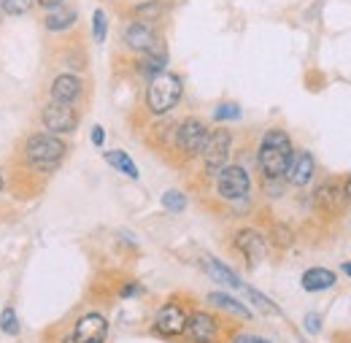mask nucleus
I'll list each match as a JSON object with an SVG mask.
<instances>
[{
    "label": "nucleus",
    "instance_id": "obj_1",
    "mask_svg": "<svg viewBox=\"0 0 351 343\" xmlns=\"http://www.w3.org/2000/svg\"><path fill=\"white\" fill-rule=\"evenodd\" d=\"M22 163L36 173H54L65 154H68V143L62 141V135H51V132H33L25 138L22 143Z\"/></svg>",
    "mask_w": 351,
    "mask_h": 343
},
{
    "label": "nucleus",
    "instance_id": "obj_2",
    "mask_svg": "<svg viewBox=\"0 0 351 343\" xmlns=\"http://www.w3.org/2000/svg\"><path fill=\"white\" fill-rule=\"evenodd\" d=\"M292 141L284 130L273 128L263 135V143H260V152H257V165L263 171L265 178H281L289 163H292Z\"/></svg>",
    "mask_w": 351,
    "mask_h": 343
},
{
    "label": "nucleus",
    "instance_id": "obj_3",
    "mask_svg": "<svg viewBox=\"0 0 351 343\" xmlns=\"http://www.w3.org/2000/svg\"><path fill=\"white\" fill-rule=\"evenodd\" d=\"M184 95V82L176 76V73H168L162 71L160 76H154L149 82V89H146V108L149 114L154 117H162V114H171L178 100Z\"/></svg>",
    "mask_w": 351,
    "mask_h": 343
},
{
    "label": "nucleus",
    "instance_id": "obj_4",
    "mask_svg": "<svg viewBox=\"0 0 351 343\" xmlns=\"http://www.w3.org/2000/svg\"><path fill=\"white\" fill-rule=\"evenodd\" d=\"M230 152H232V135H230L227 130H208L206 146H203V152H200L206 173H208V176H217V173L227 165Z\"/></svg>",
    "mask_w": 351,
    "mask_h": 343
},
{
    "label": "nucleus",
    "instance_id": "obj_5",
    "mask_svg": "<svg viewBox=\"0 0 351 343\" xmlns=\"http://www.w3.org/2000/svg\"><path fill=\"white\" fill-rule=\"evenodd\" d=\"M206 138H208V128L206 122H200L197 117H189L184 119L178 128H176V149L181 157L192 160V157H200L203 146H206Z\"/></svg>",
    "mask_w": 351,
    "mask_h": 343
},
{
    "label": "nucleus",
    "instance_id": "obj_6",
    "mask_svg": "<svg viewBox=\"0 0 351 343\" xmlns=\"http://www.w3.org/2000/svg\"><path fill=\"white\" fill-rule=\"evenodd\" d=\"M217 192L224 200H243L252 192V176L243 165H224L217 173Z\"/></svg>",
    "mask_w": 351,
    "mask_h": 343
},
{
    "label": "nucleus",
    "instance_id": "obj_7",
    "mask_svg": "<svg viewBox=\"0 0 351 343\" xmlns=\"http://www.w3.org/2000/svg\"><path fill=\"white\" fill-rule=\"evenodd\" d=\"M41 125L51 135H68V132H73V130L79 128V111L73 106L49 100L41 108Z\"/></svg>",
    "mask_w": 351,
    "mask_h": 343
},
{
    "label": "nucleus",
    "instance_id": "obj_8",
    "mask_svg": "<svg viewBox=\"0 0 351 343\" xmlns=\"http://www.w3.org/2000/svg\"><path fill=\"white\" fill-rule=\"evenodd\" d=\"M108 338V322L103 314H84L73 330L65 335L62 343H106Z\"/></svg>",
    "mask_w": 351,
    "mask_h": 343
},
{
    "label": "nucleus",
    "instance_id": "obj_9",
    "mask_svg": "<svg viewBox=\"0 0 351 343\" xmlns=\"http://www.w3.org/2000/svg\"><path fill=\"white\" fill-rule=\"evenodd\" d=\"M82 95H84V82H82V76H76V73H60V76H54V82L49 84V97H51L54 103L73 106V103L82 100Z\"/></svg>",
    "mask_w": 351,
    "mask_h": 343
},
{
    "label": "nucleus",
    "instance_id": "obj_10",
    "mask_svg": "<svg viewBox=\"0 0 351 343\" xmlns=\"http://www.w3.org/2000/svg\"><path fill=\"white\" fill-rule=\"evenodd\" d=\"M186 322H189V314H186L178 303H165V305L157 311L154 327H157V333H162V335H181V333H186Z\"/></svg>",
    "mask_w": 351,
    "mask_h": 343
},
{
    "label": "nucleus",
    "instance_id": "obj_11",
    "mask_svg": "<svg viewBox=\"0 0 351 343\" xmlns=\"http://www.w3.org/2000/svg\"><path fill=\"white\" fill-rule=\"evenodd\" d=\"M125 43L130 46L132 51H138V54H146V51H152V49L160 43V38H157V30H154V25L132 19L130 25H128V30H125Z\"/></svg>",
    "mask_w": 351,
    "mask_h": 343
},
{
    "label": "nucleus",
    "instance_id": "obj_12",
    "mask_svg": "<svg viewBox=\"0 0 351 343\" xmlns=\"http://www.w3.org/2000/svg\"><path fill=\"white\" fill-rule=\"evenodd\" d=\"M235 249L246 257L249 265H260L265 259V252H267V244H265V238L257 233V230H238L235 233Z\"/></svg>",
    "mask_w": 351,
    "mask_h": 343
},
{
    "label": "nucleus",
    "instance_id": "obj_13",
    "mask_svg": "<svg viewBox=\"0 0 351 343\" xmlns=\"http://www.w3.org/2000/svg\"><path fill=\"white\" fill-rule=\"evenodd\" d=\"M186 333L195 343H214L217 335H219V324H217V319L211 314L195 311L189 316V322H186Z\"/></svg>",
    "mask_w": 351,
    "mask_h": 343
},
{
    "label": "nucleus",
    "instance_id": "obj_14",
    "mask_svg": "<svg viewBox=\"0 0 351 343\" xmlns=\"http://www.w3.org/2000/svg\"><path fill=\"white\" fill-rule=\"evenodd\" d=\"M316 206L327 214H341L343 206H346V192H343V184L338 181H324L319 189H316Z\"/></svg>",
    "mask_w": 351,
    "mask_h": 343
},
{
    "label": "nucleus",
    "instance_id": "obj_15",
    "mask_svg": "<svg viewBox=\"0 0 351 343\" xmlns=\"http://www.w3.org/2000/svg\"><path fill=\"white\" fill-rule=\"evenodd\" d=\"M313 171H316L313 157L308 152H298V154H292V163H289V168H287L284 176H287V181L292 187H306L308 181L313 178Z\"/></svg>",
    "mask_w": 351,
    "mask_h": 343
},
{
    "label": "nucleus",
    "instance_id": "obj_16",
    "mask_svg": "<svg viewBox=\"0 0 351 343\" xmlns=\"http://www.w3.org/2000/svg\"><path fill=\"white\" fill-rule=\"evenodd\" d=\"M79 22V11H73L71 5H57V8H49L44 16V27L49 33H68L73 25Z\"/></svg>",
    "mask_w": 351,
    "mask_h": 343
},
{
    "label": "nucleus",
    "instance_id": "obj_17",
    "mask_svg": "<svg viewBox=\"0 0 351 343\" xmlns=\"http://www.w3.org/2000/svg\"><path fill=\"white\" fill-rule=\"evenodd\" d=\"M165 65H168V51H165V43L160 41L152 51H146V54H141V62H138V68H141V73L143 76H160L162 71H165Z\"/></svg>",
    "mask_w": 351,
    "mask_h": 343
},
{
    "label": "nucleus",
    "instance_id": "obj_18",
    "mask_svg": "<svg viewBox=\"0 0 351 343\" xmlns=\"http://www.w3.org/2000/svg\"><path fill=\"white\" fill-rule=\"evenodd\" d=\"M335 284V273L327 268H311L303 273V289L306 292H324Z\"/></svg>",
    "mask_w": 351,
    "mask_h": 343
},
{
    "label": "nucleus",
    "instance_id": "obj_19",
    "mask_svg": "<svg viewBox=\"0 0 351 343\" xmlns=\"http://www.w3.org/2000/svg\"><path fill=\"white\" fill-rule=\"evenodd\" d=\"M203 268L217 279V281H221V284H227V287H232V289H246L243 287V281L227 268V265H221L219 259H211V257H206L203 259Z\"/></svg>",
    "mask_w": 351,
    "mask_h": 343
},
{
    "label": "nucleus",
    "instance_id": "obj_20",
    "mask_svg": "<svg viewBox=\"0 0 351 343\" xmlns=\"http://www.w3.org/2000/svg\"><path fill=\"white\" fill-rule=\"evenodd\" d=\"M106 163L111 165V168H117L119 173H125L128 178H138V165L132 163V157L128 152H122V149H114V152H106Z\"/></svg>",
    "mask_w": 351,
    "mask_h": 343
},
{
    "label": "nucleus",
    "instance_id": "obj_21",
    "mask_svg": "<svg viewBox=\"0 0 351 343\" xmlns=\"http://www.w3.org/2000/svg\"><path fill=\"white\" fill-rule=\"evenodd\" d=\"M162 14H165L162 0H146V3H138V5L132 8V16H135L138 22H149V25H154Z\"/></svg>",
    "mask_w": 351,
    "mask_h": 343
},
{
    "label": "nucleus",
    "instance_id": "obj_22",
    "mask_svg": "<svg viewBox=\"0 0 351 343\" xmlns=\"http://www.w3.org/2000/svg\"><path fill=\"white\" fill-rule=\"evenodd\" d=\"M208 303H211V305H219L221 311H230V314H235V316H241V319H249V316H252V311H249L246 305H241L235 298H227V295H221V292H211V295H208Z\"/></svg>",
    "mask_w": 351,
    "mask_h": 343
},
{
    "label": "nucleus",
    "instance_id": "obj_23",
    "mask_svg": "<svg viewBox=\"0 0 351 343\" xmlns=\"http://www.w3.org/2000/svg\"><path fill=\"white\" fill-rule=\"evenodd\" d=\"M36 8V0H0V11L5 16H27Z\"/></svg>",
    "mask_w": 351,
    "mask_h": 343
},
{
    "label": "nucleus",
    "instance_id": "obj_24",
    "mask_svg": "<svg viewBox=\"0 0 351 343\" xmlns=\"http://www.w3.org/2000/svg\"><path fill=\"white\" fill-rule=\"evenodd\" d=\"M92 36L97 43H106L108 38V16L103 8H95V14H92Z\"/></svg>",
    "mask_w": 351,
    "mask_h": 343
},
{
    "label": "nucleus",
    "instance_id": "obj_25",
    "mask_svg": "<svg viewBox=\"0 0 351 343\" xmlns=\"http://www.w3.org/2000/svg\"><path fill=\"white\" fill-rule=\"evenodd\" d=\"M0 330L5 335H19V319H16V311L11 305H5L0 311Z\"/></svg>",
    "mask_w": 351,
    "mask_h": 343
},
{
    "label": "nucleus",
    "instance_id": "obj_26",
    "mask_svg": "<svg viewBox=\"0 0 351 343\" xmlns=\"http://www.w3.org/2000/svg\"><path fill=\"white\" fill-rule=\"evenodd\" d=\"M162 209H168L171 214H181V211L186 209V198H184V192L168 189V192L162 195Z\"/></svg>",
    "mask_w": 351,
    "mask_h": 343
},
{
    "label": "nucleus",
    "instance_id": "obj_27",
    "mask_svg": "<svg viewBox=\"0 0 351 343\" xmlns=\"http://www.w3.org/2000/svg\"><path fill=\"white\" fill-rule=\"evenodd\" d=\"M214 119L217 122H235V119H241V106L238 103H221L214 111Z\"/></svg>",
    "mask_w": 351,
    "mask_h": 343
},
{
    "label": "nucleus",
    "instance_id": "obj_28",
    "mask_svg": "<svg viewBox=\"0 0 351 343\" xmlns=\"http://www.w3.org/2000/svg\"><path fill=\"white\" fill-rule=\"evenodd\" d=\"M306 330H308V333H319V330H322V316H319V314H308V316H306Z\"/></svg>",
    "mask_w": 351,
    "mask_h": 343
},
{
    "label": "nucleus",
    "instance_id": "obj_29",
    "mask_svg": "<svg viewBox=\"0 0 351 343\" xmlns=\"http://www.w3.org/2000/svg\"><path fill=\"white\" fill-rule=\"evenodd\" d=\"M103 141H106V130L100 128V125H95L92 128V143L95 146H103Z\"/></svg>",
    "mask_w": 351,
    "mask_h": 343
},
{
    "label": "nucleus",
    "instance_id": "obj_30",
    "mask_svg": "<svg viewBox=\"0 0 351 343\" xmlns=\"http://www.w3.org/2000/svg\"><path fill=\"white\" fill-rule=\"evenodd\" d=\"M62 3H65V0H36V5H41L46 11H49V8H57V5H62Z\"/></svg>",
    "mask_w": 351,
    "mask_h": 343
},
{
    "label": "nucleus",
    "instance_id": "obj_31",
    "mask_svg": "<svg viewBox=\"0 0 351 343\" xmlns=\"http://www.w3.org/2000/svg\"><path fill=\"white\" fill-rule=\"evenodd\" d=\"M235 343H267L265 338H257V335H238Z\"/></svg>",
    "mask_w": 351,
    "mask_h": 343
},
{
    "label": "nucleus",
    "instance_id": "obj_32",
    "mask_svg": "<svg viewBox=\"0 0 351 343\" xmlns=\"http://www.w3.org/2000/svg\"><path fill=\"white\" fill-rule=\"evenodd\" d=\"M141 292V287L138 284H128L125 289H122V298H132V295H138Z\"/></svg>",
    "mask_w": 351,
    "mask_h": 343
},
{
    "label": "nucleus",
    "instance_id": "obj_33",
    "mask_svg": "<svg viewBox=\"0 0 351 343\" xmlns=\"http://www.w3.org/2000/svg\"><path fill=\"white\" fill-rule=\"evenodd\" d=\"M343 192H346V203L351 206V178L346 181V187H343Z\"/></svg>",
    "mask_w": 351,
    "mask_h": 343
},
{
    "label": "nucleus",
    "instance_id": "obj_34",
    "mask_svg": "<svg viewBox=\"0 0 351 343\" xmlns=\"http://www.w3.org/2000/svg\"><path fill=\"white\" fill-rule=\"evenodd\" d=\"M343 273H346V276H351V262H343Z\"/></svg>",
    "mask_w": 351,
    "mask_h": 343
},
{
    "label": "nucleus",
    "instance_id": "obj_35",
    "mask_svg": "<svg viewBox=\"0 0 351 343\" xmlns=\"http://www.w3.org/2000/svg\"><path fill=\"white\" fill-rule=\"evenodd\" d=\"M0 192H3V173H0Z\"/></svg>",
    "mask_w": 351,
    "mask_h": 343
}]
</instances>
